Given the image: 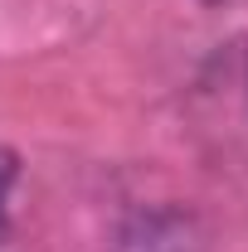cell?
Segmentation results:
<instances>
[{
  "instance_id": "1",
  "label": "cell",
  "mask_w": 248,
  "mask_h": 252,
  "mask_svg": "<svg viewBox=\"0 0 248 252\" xmlns=\"http://www.w3.org/2000/svg\"><path fill=\"white\" fill-rule=\"evenodd\" d=\"M15 185V156L10 151H0V243H5V233H10V214H5V194Z\"/></svg>"
}]
</instances>
